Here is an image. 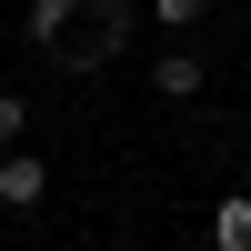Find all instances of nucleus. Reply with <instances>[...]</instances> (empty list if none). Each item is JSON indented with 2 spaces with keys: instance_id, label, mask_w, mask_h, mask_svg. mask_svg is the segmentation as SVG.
I'll return each instance as SVG.
<instances>
[{
  "instance_id": "3",
  "label": "nucleus",
  "mask_w": 251,
  "mask_h": 251,
  "mask_svg": "<svg viewBox=\"0 0 251 251\" xmlns=\"http://www.w3.org/2000/svg\"><path fill=\"white\" fill-rule=\"evenodd\" d=\"M151 91H161V100H201V91H211V71H201V50H161Z\"/></svg>"
},
{
  "instance_id": "1",
  "label": "nucleus",
  "mask_w": 251,
  "mask_h": 251,
  "mask_svg": "<svg viewBox=\"0 0 251 251\" xmlns=\"http://www.w3.org/2000/svg\"><path fill=\"white\" fill-rule=\"evenodd\" d=\"M131 0H71V30L50 40V60L60 71H100V60H121V40H131Z\"/></svg>"
},
{
  "instance_id": "6",
  "label": "nucleus",
  "mask_w": 251,
  "mask_h": 251,
  "mask_svg": "<svg viewBox=\"0 0 251 251\" xmlns=\"http://www.w3.org/2000/svg\"><path fill=\"white\" fill-rule=\"evenodd\" d=\"M20 131H30V100H10V91H0V151H10Z\"/></svg>"
},
{
  "instance_id": "5",
  "label": "nucleus",
  "mask_w": 251,
  "mask_h": 251,
  "mask_svg": "<svg viewBox=\"0 0 251 251\" xmlns=\"http://www.w3.org/2000/svg\"><path fill=\"white\" fill-rule=\"evenodd\" d=\"M60 30H71V0H30V40H40V50H50Z\"/></svg>"
},
{
  "instance_id": "4",
  "label": "nucleus",
  "mask_w": 251,
  "mask_h": 251,
  "mask_svg": "<svg viewBox=\"0 0 251 251\" xmlns=\"http://www.w3.org/2000/svg\"><path fill=\"white\" fill-rule=\"evenodd\" d=\"M211 241H221V251H251V191H231V201L211 211Z\"/></svg>"
},
{
  "instance_id": "2",
  "label": "nucleus",
  "mask_w": 251,
  "mask_h": 251,
  "mask_svg": "<svg viewBox=\"0 0 251 251\" xmlns=\"http://www.w3.org/2000/svg\"><path fill=\"white\" fill-rule=\"evenodd\" d=\"M40 191H50V161H30L10 141V151H0V211H40Z\"/></svg>"
},
{
  "instance_id": "7",
  "label": "nucleus",
  "mask_w": 251,
  "mask_h": 251,
  "mask_svg": "<svg viewBox=\"0 0 251 251\" xmlns=\"http://www.w3.org/2000/svg\"><path fill=\"white\" fill-rule=\"evenodd\" d=\"M201 10H211V0H151V20H171V30H191Z\"/></svg>"
}]
</instances>
